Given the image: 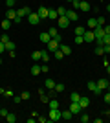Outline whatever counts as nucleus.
I'll return each mask as SVG.
<instances>
[{
	"mask_svg": "<svg viewBox=\"0 0 110 123\" xmlns=\"http://www.w3.org/2000/svg\"><path fill=\"white\" fill-rule=\"evenodd\" d=\"M59 119H63V110H61V108H50L48 121H59Z\"/></svg>",
	"mask_w": 110,
	"mask_h": 123,
	"instance_id": "nucleus-1",
	"label": "nucleus"
},
{
	"mask_svg": "<svg viewBox=\"0 0 110 123\" xmlns=\"http://www.w3.org/2000/svg\"><path fill=\"white\" fill-rule=\"evenodd\" d=\"M57 24H59V28H63V30H66V28H68L70 26V18L66 15H61L57 18Z\"/></svg>",
	"mask_w": 110,
	"mask_h": 123,
	"instance_id": "nucleus-2",
	"label": "nucleus"
},
{
	"mask_svg": "<svg viewBox=\"0 0 110 123\" xmlns=\"http://www.w3.org/2000/svg\"><path fill=\"white\" fill-rule=\"evenodd\" d=\"M59 44H61V42H59V41H55V39H52V41H50V42H48V44H46V50L50 51V53H53V51H57V50H59Z\"/></svg>",
	"mask_w": 110,
	"mask_h": 123,
	"instance_id": "nucleus-3",
	"label": "nucleus"
},
{
	"mask_svg": "<svg viewBox=\"0 0 110 123\" xmlns=\"http://www.w3.org/2000/svg\"><path fill=\"white\" fill-rule=\"evenodd\" d=\"M94 37H95V41H101L103 37H105V30H103V26H95L94 30Z\"/></svg>",
	"mask_w": 110,
	"mask_h": 123,
	"instance_id": "nucleus-4",
	"label": "nucleus"
},
{
	"mask_svg": "<svg viewBox=\"0 0 110 123\" xmlns=\"http://www.w3.org/2000/svg\"><path fill=\"white\" fill-rule=\"evenodd\" d=\"M28 22H29V24L31 26H37L39 24V22H41V17H39V13H29V15H28Z\"/></svg>",
	"mask_w": 110,
	"mask_h": 123,
	"instance_id": "nucleus-5",
	"label": "nucleus"
},
{
	"mask_svg": "<svg viewBox=\"0 0 110 123\" xmlns=\"http://www.w3.org/2000/svg\"><path fill=\"white\" fill-rule=\"evenodd\" d=\"M66 17L70 18V22H75V20H79V13L75 9H66Z\"/></svg>",
	"mask_w": 110,
	"mask_h": 123,
	"instance_id": "nucleus-6",
	"label": "nucleus"
},
{
	"mask_svg": "<svg viewBox=\"0 0 110 123\" xmlns=\"http://www.w3.org/2000/svg\"><path fill=\"white\" fill-rule=\"evenodd\" d=\"M86 88H88V90H92V92H94L95 96H99V94H101V90H99V88H97V85H95V81H88V83H86Z\"/></svg>",
	"mask_w": 110,
	"mask_h": 123,
	"instance_id": "nucleus-7",
	"label": "nucleus"
},
{
	"mask_svg": "<svg viewBox=\"0 0 110 123\" xmlns=\"http://www.w3.org/2000/svg\"><path fill=\"white\" fill-rule=\"evenodd\" d=\"M83 39H84V42H94L95 41L94 31H92V30H86V31H84V35H83Z\"/></svg>",
	"mask_w": 110,
	"mask_h": 123,
	"instance_id": "nucleus-8",
	"label": "nucleus"
},
{
	"mask_svg": "<svg viewBox=\"0 0 110 123\" xmlns=\"http://www.w3.org/2000/svg\"><path fill=\"white\" fill-rule=\"evenodd\" d=\"M95 85H97V88L103 92V90H106V86L110 85V81L108 79H99V81H95Z\"/></svg>",
	"mask_w": 110,
	"mask_h": 123,
	"instance_id": "nucleus-9",
	"label": "nucleus"
},
{
	"mask_svg": "<svg viewBox=\"0 0 110 123\" xmlns=\"http://www.w3.org/2000/svg\"><path fill=\"white\" fill-rule=\"evenodd\" d=\"M70 110H72V114H77V116L83 112V108H81L79 103H70Z\"/></svg>",
	"mask_w": 110,
	"mask_h": 123,
	"instance_id": "nucleus-10",
	"label": "nucleus"
},
{
	"mask_svg": "<svg viewBox=\"0 0 110 123\" xmlns=\"http://www.w3.org/2000/svg\"><path fill=\"white\" fill-rule=\"evenodd\" d=\"M79 9L81 11H84V13H88L90 9H92V6L86 2V0H83V2H79Z\"/></svg>",
	"mask_w": 110,
	"mask_h": 123,
	"instance_id": "nucleus-11",
	"label": "nucleus"
},
{
	"mask_svg": "<svg viewBox=\"0 0 110 123\" xmlns=\"http://www.w3.org/2000/svg\"><path fill=\"white\" fill-rule=\"evenodd\" d=\"M29 13H31V9H29V7H20V9H17V15L22 17V18H24V17H28Z\"/></svg>",
	"mask_w": 110,
	"mask_h": 123,
	"instance_id": "nucleus-12",
	"label": "nucleus"
},
{
	"mask_svg": "<svg viewBox=\"0 0 110 123\" xmlns=\"http://www.w3.org/2000/svg\"><path fill=\"white\" fill-rule=\"evenodd\" d=\"M50 41H52V35H50L48 31H42V33H41V42H42V44H48Z\"/></svg>",
	"mask_w": 110,
	"mask_h": 123,
	"instance_id": "nucleus-13",
	"label": "nucleus"
},
{
	"mask_svg": "<svg viewBox=\"0 0 110 123\" xmlns=\"http://www.w3.org/2000/svg\"><path fill=\"white\" fill-rule=\"evenodd\" d=\"M59 50L63 51L64 55H70V53H72V48H70L68 44H59Z\"/></svg>",
	"mask_w": 110,
	"mask_h": 123,
	"instance_id": "nucleus-14",
	"label": "nucleus"
},
{
	"mask_svg": "<svg viewBox=\"0 0 110 123\" xmlns=\"http://www.w3.org/2000/svg\"><path fill=\"white\" fill-rule=\"evenodd\" d=\"M79 105H81V108H86L90 105V99L86 98V96H81V99H79Z\"/></svg>",
	"mask_w": 110,
	"mask_h": 123,
	"instance_id": "nucleus-15",
	"label": "nucleus"
},
{
	"mask_svg": "<svg viewBox=\"0 0 110 123\" xmlns=\"http://www.w3.org/2000/svg\"><path fill=\"white\" fill-rule=\"evenodd\" d=\"M6 17H7V20H15V17H17V11L13 9V7H9V9H7V13H6Z\"/></svg>",
	"mask_w": 110,
	"mask_h": 123,
	"instance_id": "nucleus-16",
	"label": "nucleus"
},
{
	"mask_svg": "<svg viewBox=\"0 0 110 123\" xmlns=\"http://www.w3.org/2000/svg\"><path fill=\"white\" fill-rule=\"evenodd\" d=\"M44 86H46L48 90H53V88H55V81H53V79H50V77H48L46 81H44Z\"/></svg>",
	"mask_w": 110,
	"mask_h": 123,
	"instance_id": "nucleus-17",
	"label": "nucleus"
},
{
	"mask_svg": "<svg viewBox=\"0 0 110 123\" xmlns=\"http://www.w3.org/2000/svg\"><path fill=\"white\" fill-rule=\"evenodd\" d=\"M48 13H50L48 7H41V9H39V17H41V20H42V18H48Z\"/></svg>",
	"mask_w": 110,
	"mask_h": 123,
	"instance_id": "nucleus-18",
	"label": "nucleus"
},
{
	"mask_svg": "<svg viewBox=\"0 0 110 123\" xmlns=\"http://www.w3.org/2000/svg\"><path fill=\"white\" fill-rule=\"evenodd\" d=\"M41 61H44V62L50 61V51H48V50H42L41 51Z\"/></svg>",
	"mask_w": 110,
	"mask_h": 123,
	"instance_id": "nucleus-19",
	"label": "nucleus"
},
{
	"mask_svg": "<svg viewBox=\"0 0 110 123\" xmlns=\"http://www.w3.org/2000/svg\"><path fill=\"white\" fill-rule=\"evenodd\" d=\"M86 26H88L90 30H94L95 26H97V18H94V17H92V18H88V22H86Z\"/></svg>",
	"mask_w": 110,
	"mask_h": 123,
	"instance_id": "nucleus-20",
	"label": "nucleus"
},
{
	"mask_svg": "<svg viewBox=\"0 0 110 123\" xmlns=\"http://www.w3.org/2000/svg\"><path fill=\"white\" fill-rule=\"evenodd\" d=\"M29 72H31V75H39V74H42V72H41V66H39V64H33Z\"/></svg>",
	"mask_w": 110,
	"mask_h": 123,
	"instance_id": "nucleus-21",
	"label": "nucleus"
},
{
	"mask_svg": "<svg viewBox=\"0 0 110 123\" xmlns=\"http://www.w3.org/2000/svg\"><path fill=\"white\" fill-rule=\"evenodd\" d=\"M48 18H52V20L59 18V13H57V9H50V13H48Z\"/></svg>",
	"mask_w": 110,
	"mask_h": 123,
	"instance_id": "nucleus-22",
	"label": "nucleus"
},
{
	"mask_svg": "<svg viewBox=\"0 0 110 123\" xmlns=\"http://www.w3.org/2000/svg\"><path fill=\"white\" fill-rule=\"evenodd\" d=\"M6 121H7V123H15V121H17V116H15L13 112H9L7 116H6Z\"/></svg>",
	"mask_w": 110,
	"mask_h": 123,
	"instance_id": "nucleus-23",
	"label": "nucleus"
},
{
	"mask_svg": "<svg viewBox=\"0 0 110 123\" xmlns=\"http://www.w3.org/2000/svg\"><path fill=\"white\" fill-rule=\"evenodd\" d=\"M84 31H86V30H84L83 26H77V28L73 30V33H75V35H81V37H83V35H84Z\"/></svg>",
	"mask_w": 110,
	"mask_h": 123,
	"instance_id": "nucleus-24",
	"label": "nucleus"
},
{
	"mask_svg": "<svg viewBox=\"0 0 110 123\" xmlns=\"http://www.w3.org/2000/svg\"><path fill=\"white\" fill-rule=\"evenodd\" d=\"M95 55H99V57L105 55V46H95Z\"/></svg>",
	"mask_w": 110,
	"mask_h": 123,
	"instance_id": "nucleus-25",
	"label": "nucleus"
},
{
	"mask_svg": "<svg viewBox=\"0 0 110 123\" xmlns=\"http://www.w3.org/2000/svg\"><path fill=\"white\" fill-rule=\"evenodd\" d=\"M48 107L50 108H59V101L57 99H50V101H48Z\"/></svg>",
	"mask_w": 110,
	"mask_h": 123,
	"instance_id": "nucleus-26",
	"label": "nucleus"
},
{
	"mask_svg": "<svg viewBox=\"0 0 110 123\" xmlns=\"http://www.w3.org/2000/svg\"><path fill=\"white\" fill-rule=\"evenodd\" d=\"M79 99H81V96H79L77 92H73L72 96H70V101H72V103H79Z\"/></svg>",
	"mask_w": 110,
	"mask_h": 123,
	"instance_id": "nucleus-27",
	"label": "nucleus"
},
{
	"mask_svg": "<svg viewBox=\"0 0 110 123\" xmlns=\"http://www.w3.org/2000/svg\"><path fill=\"white\" fill-rule=\"evenodd\" d=\"M15 46H17V44H15V42H13V41H7V42H6V50H7V51L15 50Z\"/></svg>",
	"mask_w": 110,
	"mask_h": 123,
	"instance_id": "nucleus-28",
	"label": "nucleus"
},
{
	"mask_svg": "<svg viewBox=\"0 0 110 123\" xmlns=\"http://www.w3.org/2000/svg\"><path fill=\"white\" fill-rule=\"evenodd\" d=\"M79 119H81V123H88L90 121V116H86V114L81 112V114H79Z\"/></svg>",
	"mask_w": 110,
	"mask_h": 123,
	"instance_id": "nucleus-29",
	"label": "nucleus"
},
{
	"mask_svg": "<svg viewBox=\"0 0 110 123\" xmlns=\"http://www.w3.org/2000/svg\"><path fill=\"white\" fill-rule=\"evenodd\" d=\"M72 110H63V119H72Z\"/></svg>",
	"mask_w": 110,
	"mask_h": 123,
	"instance_id": "nucleus-30",
	"label": "nucleus"
},
{
	"mask_svg": "<svg viewBox=\"0 0 110 123\" xmlns=\"http://www.w3.org/2000/svg\"><path fill=\"white\" fill-rule=\"evenodd\" d=\"M31 61H41V51H33V53H31Z\"/></svg>",
	"mask_w": 110,
	"mask_h": 123,
	"instance_id": "nucleus-31",
	"label": "nucleus"
},
{
	"mask_svg": "<svg viewBox=\"0 0 110 123\" xmlns=\"http://www.w3.org/2000/svg\"><path fill=\"white\" fill-rule=\"evenodd\" d=\"M9 28H11V20H7V18L2 20V30H9Z\"/></svg>",
	"mask_w": 110,
	"mask_h": 123,
	"instance_id": "nucleus-32",
	"label": "nucleus"
},
{
	"mask_svg": "<svg viewBox=\"0 0 110 123\" xmlns=\"http://www.w3.org/2000/svg\"><path fill=\"white\" fill-rule=\"evenodd\" d=\"M64 88H66V86H64L63 83H57V85H55V88H53V90H55V92H63Z\"/></svg>",
	"mask_w": 110,
	"mask_h": 123,
	"instance_id": "nucleus-33",
	"label": "nucleus"
},
{
	"mask_svg": "<svg viewBox=\"0 0 110 123\" xmlns=\"http://www.w3.org/2000/svg\"><path fill=\"white\" fill-rule=\"evenodd\" d=\"M48 33L52 35V39H53V37H55V35H59V31L55 30V28H48Z\"/></svg>",
	"mask_w": 110,
	"mask_h": 123,
	"instance_id": "nucleus-34",
	"label": "nucleus"
},
{
	"mask_svg": "<svg viewBox=\"0 0 110 123\" xmlns=\"http://www.w3.org/2000/svg\"><path fill=\"white\" fill-rule=\"evenodd\" d=\"M53 53H55V59H64V53L61 50H57V51H53Z\"/></svg>",
	"mask_w": 110,
	"mask_h": 123,
	"instance_id": "nucleus-35",
	"label": "nucleus"
},
{
	"mask_svg": "<svg viewBox=\"0 0 110 123\" xmlns=\"http://www.w3.org/2000/svg\"><path fill=\"white\" fill-rule=\"evenodd\" d=\"M106 20H105V17H97V26H105Z\"/></svg>",
	"mask_w": 110,
	"mask_h": 123,
	"instance_id": "nucleus-36",
	"label": "nucleus"
},
{
	"mask_svg": "<svg viewBox=\"0 0 110 123\" xmlns=\"http://www.w3.org/2000/svg\"><path fill=\"white\" fill-rule=\"evenodd\" d=\"M57 13H59V17H61V15H66V7H63V6L57 7Z\"/></svg>",
	"mask_w": 110,
	"mask_h": 123,
	"instance_id": "nucleus-37",
	"label": "nucleus"
},
{
	"mask_svg": "<svg viewBox=\"0 0 110 123\" xmlns=\"http://www.w3.org/2000/svg\"><path fill=\"white\" fill-rule=\"evenodd\" d=\"M83 42H84L83 37H81V35H75V44H83Z\"/></svg>",
	"mask_w": 110,
	"mask_h": 123,
	"instance_id": "nucleus-38",
	"label": "nucleus"
},
{
	"mask_svg": "<svg viewBox=\"0 0 110 123\" xmlns=\"http://www.w3.org/2000/svg\"><path fill=\"white\" fill-rule=\"evenodd\" d=\"M0 41H2V42L6 44V42H7V41H11V39H9V37H7V35L4 33V35H0Z\"/></svg>",
	"mask_w": 110,
	"mask_h": 123,
	"instance_id": "nucleus-39",
	"label": "nucleus"
},
{
	"mask_svg": "<svg viewBox=\"0 0 110 123\" xmlns=\"http://www.w3.org/2000/svg\"><path fill=\"white\" fill-rule=\"evenodd\" d=\"M20 98H22V99H29V98H31V94H29V92H22Z\"/></svg>",
	"mask_w": 110,
	"mask_h": 123,
	"instance_id": "nucleus-40",
	"label": "nucleus"
},
{
	"mask_svg": "<svg viewBox=\"0 0 110 123\" xmlns=\"http://www.w3.org/2000/svg\"><path fill=\"white\" fill-rule=\"evenodd\" d=\"M103 30H105V35H110V24H105Z\"/></svg>",
	"mask_w": 110,
	"mask_h": 123,
	"instance_id": "nucleus-41",
	"label": "nucleus"
},
{
	"mask_svg": "<svg viewBox=\"0 0 110 123\" xmlns=\"http://www.w3.org/2000/svg\"><path fill=\"white\" fill-rule=\"evenodd\" d=\"M41 101H42V103H48V101H50V96H46V94H44V96H41Z\"/></svg>",
	"mask_w": 110,
	"mask_h": 123,
	"instance_id": "nucleus-42",
	"label": "nucleus"
},
{
	"mask_svg": "<svg viewBox=\"0 0 110 123\" xmlns=\"http://www.w3.org/2000/svg\"><path fill=\"white\" fill-rule=\"evenodd\" d=\"M15 2H17V0H6V4H7V7H13V6H15Z\"/></svg>",
	"mask_w": 110,
	"mask_h": 123,
	"instance_id": "nucleus-43",
	"label": "nucleus"
},
{
	"mask_svg": "<svg viewBox=\"0 0 110 123\" xmlns=\"http://www.w3.org/2000/svg\"><path fill=\"white\" fill-rule=\"evenodd\" d=\"M105 103H106V105H110V92L105 94Z\"/></svg>",
	"mask_w": 110,
	"mask_h": 123,
	"instance_id": "nucleus-44",
	"label": "nucleus"
},
{
	"mask_svg": "<svg viewBox=\"0 0 110 123\" xmlns=\"http://www.w3.org/2000/svg\"><path fill=\"white\" fill-rule=\"evenodd\" d=\"M72 7H73V9H75V11L79 9V2H77V0H73V2H72Z\"/></svg>",
	"mask_w": 110,
	"mask_h": 123,
	"instance_id": "nucleus-45",
	"label": "nucleus"
},
{
	"mask_svg": "<svg viewBox=\"0 0 110 123\" xmlns=\"http://www.w3.org/2000/svg\"><path fill=\"white\" fill-rule=\"evenodd\" d=\"M48 70H50V68H48V64H42V66H41V72H42V74H46Z\"/></svg>",
	"mask_w": 110,
	"mask_h": 123,
	"instance_id": "nucleus-46",
	"label": "nucleus"
},
{
	"mask_svg": "<svg viewBox=\"0 0 110 123\" xmlns=\"http://www.w3.org/2000/svg\"><path fill=\"white\" fill-rule=\"evenodd\" d=\"M7 114H9V112H7V110H6V108H0V116H4V118H6V116H7Z\"/></svg>",
	"mask_w": 110,
	"mask_h": 123,
	"instance_id": "nucleus-47",
	"label": "nucleus"
},
{
	"mask_svg": "<svg viewBox=\"0 0 110 123\" xmlns=\"http://www.w3.org/2000/svg\"><path fill=\"white\" fill-rule=\"evenodd\" d=\"M4 51H6V44L0 41V53H4Z\"/></svg>",
	"mask_w": 110,
	"mask_h": 123,
	"instance_id": "nucleus-48",
	"label": "nucleus"
},
{
	"mask_svg": "<svg viewBox=\"0 0 110 123\" xmlns=\"http://www.w3.org/2000/svg\"><path fill=\"white\" fill-rule=\"evenodd\" d=\"M13 22H15V24H20V22H22V17H18V15H17V17H15V20H13Z\"/></svg>",
	"mask_w": 110,
	"mask_h": 123,
	"instance_id": "nucleus-49",
	"label": "nucleus"
},
{
	"mask_svg": "<svg viewBox=\"0 0 110 123\" xmlns=\"http://www.w3.org/2000/svg\"><path fill=\"white\" fill-rule=\"evenodd\" d=\"M37 121H39V123H46L48 118H42V116H41V118H37Z\"/></svg>",
	"mask_w": 110,
	"mask_h": 123,
	"instance_id": "nucleus-50",
	"label": "nucleus"
},
{
	"mask_svg": "<svg viewBox=\"0 0 110 123\" xmlns=\"http://www.w3.org/2000/svg\"><path fill=\"white\" fill-rule=\"evenodd\" d=\"M13 101H15V103H20L22 98H20V96H15V98H13Z\"/></svg>",
	"mask_w": 110,
	"mask_h": 123,
	"instance_id": "nucleus-51",
	"label": "nucleus"
},
{
	"mask_svg": "<svg viewBox=\"0 0 110 123\" xmlns=\"http://www.w3.org/2000/svg\"><path fill=\"white\" fill-rule=\"evenodd\" d=\"M4 96H7V98H11V96H13V90H6V94Z\"/></svg>",
	"mask_w": 110,
	"mask_h": 123,
	"instance_id": "nucleus-52",
	"label": "nucleus"
},
{
	"mask_svg": "<svg viewBox=\"0 0 110 123\" xmlns=\"http://www.w3.org/2000/svg\"><path fill=\"white\" fill-rule=\"evenodd\" d=\"M106 11H108V13H110V2H108V6H106Z\"/></svg>",
	"mask_w": 110,
	"mask_h": 123,
	"instance_id": "nucleus-53",
	"label": "nucleus"
},
{
	"mask_svg": "<svg viewBox=\"0 0 110 123\" xmlns=\"http://www.w3.org/2000/svg\"><path fill=\"white\" fill-rule=\"evenodd\" d=\"M106 72H108V74H110V64H108V66H106Z\"/></svg>",
	"mask_w": 110,
	"mask_h": 123,
	"instance_id": "nucleus-54",
	"label": "nucleus"
},
{
	"mask_svg": "<svg viewBox=\"0 0 110 123\" xmlns=\"http://www.w3.org/2000/svg\"><path fill=\"white\" fill-rule=\"evenodd\" d=\"M106 92H110V85H108V86H106Z\"/></svg>",
	"mask_w": 110,
	"mask_h": 123,
	"instance_id": "nucleus-55",
	"label": "nucleus"
},
{
	"mask_svg": "<svg viewBox=\"0 0 110 123\" xmlns=\"http://www.w3.org/2000/svg\"><path fill=\"white\" fill-rule=\"evenodd\" d=\"M108 81H110V74H108Z\"/></svg>",
	"mask_w": 110,
	"mask_h": 123,
	"instance_id": "nucleus-56",
	"label": "nucleus"
},
{
	"mask_svg": "<svg viewBox=\"0 0 110 123\" xmlns=\"http://www.w3.org/2000/svg\"><path fill=\"white\" fill-rule=\"evenodd\" d=\"M77 2H83V0H77Z\"/></svg>",
	"mask_w": 110,
	"mask_h": 123,
	"instance_id": "nucleus-57",
	"label": "nucleus"
},
{
	"mask_svg": "<svg viewBox=\"0 0 110 123\" xmlns=\"http://www.w3.org/2000/svg\"><path fill=\"white\" fill-rule=\"evenodd\" d=\"M68 2H73V0H68Z\"/></svg>",
	"mask_w": 110,
	"mask_h": 123,
	"instance_id": "nucleus-58",
	"label": "nucleus"
},
{
	"mask_svg": "<svg viewBox=\"0 0 110 123\" xmlns=\"http://www.w3.org/2000/svg\"><path fill=\"white\" fill-rule=\"evenodd\" d=\"M0 62H2V59H0Z\"/></svg>",
	"mask_w": 110,
	"mask_h": 123,
	"instance_id": "nucleus-59",
	"label": "nucleus"
},
{
	"mask_svg": "<svg viewBox=\"0 0 110 123\" xmlns=\"http://www.w3.org/2000/svg\"><path fill=\"white\" fill-rule=\"evenodd\" d=\"M108 121H110V118H108Z\"/></svg>",
	"mask_w": 110,
	"mask_h": 123,
	"instance_id": "nucleus-60",
	"label": "nucleus"
}]
</instances>
